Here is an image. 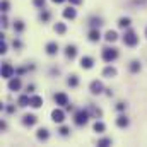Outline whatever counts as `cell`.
Segmentation results:
<instances>
[{
    "label": "cell",
    "mask_w": 147,
    "mask_h": 147,
    "mask_svg": "<svg viewBox=\"0 0 147 147\" xmlns=\"http://www.w3.org/2000/svg\"><path fill=\"white\" fill-rule=\"evenodd\" d=\"M128 118L125 116V115H120L118 118H116V127H120V128H127L128 127Z\"/></svg>",
    "instance_id": "ac0fdd59"
},
{
    "label": "cell",
    "mask_w": 147,
    "mask_h": 147,
    "mask_svg": "<svg viewBox=\"0 0 147 147\" xmlns=\"http://www.w3.org/2000/svg\"><path fill=\"white\" fill-rule=\"evenodd\" d=\"M53 99H55V103H57L58 106H67V105H69V96H67L65 92H57V94L53 96Z\"/></svg>",
    "instance_id": "ba28073f"
},
{
    "label": "cell",
    "mask_w": 147,
    "mask_h": 147,
    "mask_svg": "<svg viewBox=\"0 0 147 147\" xmlns=\"http://www.w3.org/2000/svg\"><path fill=\"white\" fill-rule=\"evenodd\" d=\"M58 132H60V135H62V137H67V135L70 134V128H69V127H60V130H58Z\"/></svg>",
    "instance_id": "4dcf8cb0"
},
{
    "label": "cell",
    "mask_w": 147,
    "mask_h": 147,
    "mask_svg": "<svg viewBox=\"0 0 147 147\" xmlns=\"http://www.w3.org/2000/svg\"><path fill=\"white\" fill-rule=\"evenodd\" d=\"M45 51H46V55H50V57L57 55V53H58V43H57V41H50V43H46Z\"/></svg>",
    "instance_id": "9c48e42d"
},
{
    "label": "cell",
    "mask_w": 147,
    "mask_h": 147,
    "mask_svg": "<svg viewBox=\"0 0 147 147\" xmlns=\"http://www.w3.org/2000/svg\"><path fill=\"white\" fill-rule=\"evenodd\" d=\"M0 53H2V55L7 53V43H5L3 39H2V43H0Z\"/></svg>",
    "instance_id": "d6a6232c"
},
{
    "label": "cell",
    "mask_w": 147,
    "mask_h": 147,
    "mask_svg": "<svg viewBox=\"0 0 147 147\" xmlns=\"http://www.w3.org/2000/svg\"><path fill=\"white\" fill-rule=\"evenodd\" d=\"M29 92H34V84H29V86H28V94H29Z\"/></svg>",
    "instance_id": "f35d334b"
},
{
    "label": "cell",
    "mask_w": 147,
    "mask_h": 147,
    "mask_svg": "<svg viewBox=\"0 0 147 147\" xmlns=\"http://www.w3.org/2000/svg\"><path fill=\"white\" fill-rule=\"evenodd\" d=\"M50 16H51V14H50L48 10H43V12L39 14V21H43V22H48V21H50Z\"/></svg>",
    "instance_id": "f546056e"
},
{
    "label": "cell",
    "mask_w": 147,
    "mask_h": 147,
    "mask_svg": "<svg viewBox=\"0 0 147 147\" xmlns=\"http://www.w3.org/2000/svg\"><path fill=\"white\" fill-rule=\"evenodd\" d=\"M45 3H46V0H33V5L38 7V9H43V7H45Z\"/></svg>",
    "instance_id": "1f68e13d"
},
{
    "label": "cell",
    "mask_w": 147,
    "mask_h": 147,
    "mask_svg": "<svg viewBox=\"0 0 147 147\" xmlns=\"http://www.w3.org/2000/svg\"><path fill=\"white\" fill-rule=\"evenodd\" d=\"M89 91H91L92 94H101V92L106 91V89H105V86H103L101 80H92V82L89 84Z\"/></svg>",
    "instance_id": "5b68a950"
},
{
    "label": "cell",
    "mask_w": 147,
    "mask_h": 147,
    "mask_svg": "<svg viewBox=\"0 0 147 147\" xmlns=\"http://www.w3.org/2000/svg\"><path fill=\"white\" fill-rule=\"evenodd\" d=\"M125 108H127L125 103H116V110L118 111H125Z\"/></svg>",
    "instance_id": "d590c367"
},
{
    "label": "cell",
    "mask_w": 147,
    "mask_h": 147,
    "mask_svg": "<svg viewBox=\"0 0 147 147\" xmlns=\"http://www.w3.org/2000/svg\"><path fill=\"white\" fill-rule=\"evenodd\" d=\"M21 86H22V82H21V77H12V79H9V91H12V92H16V91H19L21 89Z\"/></svg>",
    "instance_id": "52a82bcc"
},
{
    "label": "cell",
    "mask_w": 147,
    "mask_h": 147,
    "mask_svg": "<svg viewBox=\"0 0 147 147\" xmlns=\"http://www.w3.org/2000/svg\"><path fill=\"white\" fill-rule=\"evenodd\" d=\"M17 105H19L21 108H26V106H29V105H31V98H29V94H22V96H19V99H17Z\"/></svg>",
    "instance_id": "2e32d148"
},
{
    "label": "cell",
    "mask_w": 147,
    "mask_h": 147,
    "mask_svg": "<svg viewBox=\"0 0 147 147\" xmlns=\"http://www.w3.org/2000/svg\"><path fill=\"white\" fill-rule=\"evenodd\" d=\"M24 28H26V26H24L22 21H16V22H14V31H16V33H22Z\"/></svg>",
    "instance_id": "484cf974"
},
{
    "label": "cell",
    "mask_w": 147,
    "mask_h": 147,
    "mask_svg": "<svg viewBox=\"0 0 147 147\" xmlns=\"http://www.w3.org/2000/svg\"><path fill=\"white\" fill-rule=\"evenodd\" d=\"M146 36H147V28H146Z\"/></svg>",
    "instance_id": "b9f144b4"
},
{
    "label": "cell",
    "mask_w": 147,
    "mask_h": 147,
    "mask_svg": "<svg viewBox=\"0 0 147 147\" xmlns=\"http://www.w3.org/2000/svg\"><path fill=\"white\" fill-rule=\"evenodd\" d=\"M111 144H113V140L108 139V137H105V139H99V140H98V146H99V147H106V146H111Z\"/></svg>",
    "instance_id": "f1b7e54d"
},
{
    "label": "cell",
    "mask_w": 147,
    "mask_h": 147,
    "mask_svg": "<svg viewBox=\"0 0 147 147\" xmlns=\"http://www.w3.org/2000/svg\"><path fill=\"white\" fill-rule=\"evenodd\" d=\"M31 108H41L43 106V98L41 96H31V105H29Z\"/></svg>",
    "instance_id": "d6986e66"
},
{
    "label": "cell",
    "mask_w": 147,
    "mask_h": 147,
    "mask_svg": "<svg viewBox=\"0 0 147 147\" xmlns=\"http://www.w3.org/2000/svg\"><path fill=\"white\" fill-rule=\"evenodd\" d=\"M130 24H132L130 17H120V19H118V28H121V29L130 28Z\"/></svg>",
    "instance_id": "603a6c76"
},
{
    "label": "cell",
    "mask_w": 147,
    "mask_h": 147,
    "mask_svg": "<svg viewBox=\"0 0 147 147\" xmlns=\"http://www.w3.org/2000/svg\"><path fill=\"white\" fill-rule=\"evenodd\" d=\"M116 74H118V70H116L115 67H111V65H108V67H105V69H103V77L113 79V77H116Z\"/></svg>",
    "instance_id": "9a60e30c"
},
{
    "label": "cell",
    "mask_w": 147,
    "mask_h": 147,
    "mask_svg": "<svg viewBox=\"0 0 147 147\" xmlns=\"http://www.w3.org/2000/svg\"><path fill=\"white\" fill-rule=\"evenodd\" d=\"M89 113H92V115H94V116H98V118H101V116H103V111L99 110V108H96V106H92V105L89 106Z\"/></svg>",
    "instance_id": "83f0119b"
},
{
    "label": "cell",
    "mask_w": 147,
    "mask_h": 147,
    "mask_svg": "<svg viewBox=\"0 0 147 147\" xmlns=\"http://www.w3.org/2000/svg\"><path fill=\"white\" fill-rule=\"evenodd\" d=\"M80 67H82L84 70L92 69V67H94V58H92V57H82V58H80Z\"/></svg>",
    "instance_id": "8fae6325"
},
{
    "label": "cell",
    "mask_w": 147,
    "mask_h": 147,
    "mask_svg": "<svg viewBox=\"0 0 147 147\" xmlns=\"http://www.w3.org/2000/svg\"><path fill=\"white\" fill-rule=\"evenodd\" d=\"M2 26H3V28H7V26H9V21H7V17H5V16L2 17Z\"/></svg>",
    "instance_id": "8d00e7d4"
},
{
    "label": "cell",
    "mask_w": 147,
    "mask_h": 147,
    "mask_svg": "<svg viewBox=\"0 0 147 147\" xmlns=\"http://www.w3.org/2000/svg\"><path fill=\"white\" fill-rule=\"evenodd\" d=\"M12 46L17 48V50H21V48H22V43H21L19 39H14V41H12Z\"/></svg>",
    "instance_id": "e575fe53"
},
{
    "label": "cell",
    "mask_w": 147,
    "mask_h": 147,
    "mask_svg": "<svg viewBox=\"0 0 147 147\" xmlns=\"http://www.w3.org/2000/svg\"><path fill=\"white\" fill-rule=\"evenodd\" d=\"M69 2H70L72 5H80V3H82L84 0H69Z\"/></svg>",
    "instance_id": "74e56055"
},
{
    "label": "cell",
    "mask_w": 147,
    "mask_h": 147,
    "mask_svg": "<svg viewBox=\"0 0 147 147\" xmlns=\"http://www.w3.org/2000/svg\"><path fill=\"white\" fill-rule=\"evenodd\" d=\"M87 38H89V41H92V43L99 41V39H101V33H99V29H98V28H91V31H89Z\"/></svg>",
    "instance_id": "5bb4252c"
},
{
    "label": "cell",
    "mask_w": 147,
    "mask_h": 147,
    "mask_svg": "<svg viewBox=\"0 0 147 147\" xmlns=\"http://www.w3.org/2000/svg\"><path fill=\"white\" fill-rule=\"evenodd\" d=\"M123 43H125L127 46H137V45H139V36H137L132 29H128V31H125V34H123Z\"/></svg>",
    "instance_id": "3957f363"
},
{
    "label": "cell",
    "mask_w": 147,
    "mask_h": 147,
    "mask_svg": "<svg viewBox=\"0 0 147 147\" xmlns=\"http://www.w3.org/2000/svg\"><path fill=\"white\" fill-rule=\"evenodd\" d=\"M36 121H38V116L36 115H24L22 116V125L24 127H33V125H36Z\"/></svg>",
    "instance_id": "30bf717a"
},
{
    "label": "cell",
    "mask_w": 147,
    "mask_h": 147,
    "mask_svg": "<svg viewBox=\"0 0 147 147\" xmlns=\"http://www.w3.org/2000/svg\"><path fill=\"white\" fill-rule=\"evenodd\" d=\"M53 3H62V2H65V0H51Z\"/></svg>",
    "instance_id": "60d3db41"
},
{
    "label": "cell",
    "mask_w": 147,
    "mask_h": 147,
    "mask_svg": "<svg viewBox=\"0 0 147 147\" xmlns=\"http://www.w3.org/2000/svg\"><path fill=\"white\" fill-rule=\"evenodd\" d=\"M9 7H10V3H9L7 0H3V2H2V12H7Z\"/></svg>",
    "instance_id": "836d02e7"
},
{
    "label": "cell",
    "mask_w": 147,
    "mask_h": 147,
    "mask_svg": "<svg viewBox=\"0 0 147 147\" xmlns=\"http://www.w3.org/2000/svg\"><path fill=\"white\" fill-rule=\"evenodd\" d=\"M92 128H94V132H98V134H103V132L106 130V125H105L103 121H99V120H98V121H94V127H92Z\"/></svg>",
    "instance_id": "cb8c5ba5"
},
{
    "label": "cell",
    "mask_w": 147,
    "mask_h": 147,
    "mask_svg": "<svg viewBox=\"0 0 147 147\" xmlns=\"http://www.w3.org/2000/svg\"><path fill=\"white\" fill-rule=\"evenodd\" d=\"M65 57H67L69 60H74V58L77 57V46H75V45H67V46H65Z\"/></svg>",
    "instance_id": "7c38bea8"
},
{
    "label": "cell",
    "mask_w": 147,
    "mask_h": 147,
    "mask_svg": "<svg viewBox=\"0 0 147 147\" xmlns=\"http://www.w3.org/2000/svg\"><path fill=\"white\" fill-rule=\"evenodd\" d=\"M36 139L38 140H43V142L48 140V139H50V132H48V128H39V130L36 132Z\"/></svg>",
    "instance_id": "e0dca14e"
},
{
    "label": "cell",
    "mask_w": 147,
    "mask_h": 147,
    "mask_svg": "<svg viewBox=\"0 0 147 147\" xmlns=\"http://www.w3.org/2000/svg\"><path fill=\"white\" fill-rule=\"evenodd\" d=\"M89 116H91L89 110H79L74 115V123H75L77 127H84V125L89 121Z\"/></svg>",
    "instance_id": "6da1fadb"
},
{
    "label": "cell",
    "mask_w": 147,
    "mask_h": 147,
    "mask_svg": "<svg viewBox=\"0 0 147 147\" xmlns=\"http://www.w3.org/2000/svg\"><path fill=\"white\" fill-rule=\"evenodd\" d=\"M101 24H103V21H101L99 17H92V19L89 21V26H91V28H99Z\"/></svg>",
    "instance_id": "4316f807"
},
{
    "label": "cell",
    "mask_w": 147,
    "mask_h": 147,
    "mask_svg": "<svg viewBox=\"0 0 147 147\" xmlns=\"http://www.w3.org/2000/svg\"><path fill=\"white\" fill-rule=\"evenodd\" d=\"M128 69H130V72H132V74H137V72H140L142 65H140V62H139V60H132V62H130V65H128Z\"/></svg>",
    "instance_id": "44dd1931"
},
{
    "label": "cell",
    "mask_w": 147,
    "mask_h": 147,
    "mask_svg": "<svg viewBox=\"0 0 147 147\" xmlns=\"http://www.w3.org/2000/svg\"><path fill=\"white\" fill-rule=\"evenodd\" d=\"M7 111H9V113H14L16 108H14V106H7Z\"/></svg>",
    "instance_id": "ab89813d"
},
{
    "label": "cell",
    "mask_w": 147,
    "mask_h": 147,
    "mask_svg": "<svg viewBox=\"0 0 147 147\" xmlns=\"http://www.w3.org/2000/svg\"><path fill=\"white\" fill-rule=\"evenodd\" d=\"M53 29H55L57 34H62V36L67 33V26H65V22H57V24L53 26Z\"/></svg>",
    "instance_id": "ffe728a7"
},
{
    "label": "cell",
    "mask_w": 147,
    "mask_h": 147,
    "mask_svg": "<svg viewBox=\"0 0 147 147\" xmlns=\"http://www.w3.org/2000/svg\"><path fill=\"white\" fill-rule=\"evenodd\" d=\"M105 39H106L108 43H115V41L118 39V34H116V31H113V29L106 31V34H105Z\"/></svg>",
    "instance_id": "7402d4cb"
},
{
    "label": "cell",
    "mask_w": 147,
    "mask_h": 147,
    "mask_svg": "<svg viewBox=\"0 0 147 147\" xmlns=\"http://www.w3.org/2000/svg\"><path fill=\"white\" fill-rule=\"evenodd\" d=\"M62 16H63L65 19H70V21H74V19L77 17V10H75L74 7H67V9H63Z\"/></svg>",
    "instance_id": "4fadbf2b"
},
{
    "label": "cell",
    "mask_w": 147,
    "mask_h": 147,
    "mask_svg": "<svg viewBox=\"0 0 147 147\" xmlns=\"http://www.w3.org/2000/svg\"><path fill=\"white\" fill-rule=\"evenodd\" d=\"M67 84H69L70 87H77V86H79V77H77L75 74L69 75V79H67Z\"/></svg>",
    "instance_id": "d4e9b609"
},
{
    "label": "cell",
    "mask_w": 147,
    "mask_h": 147,
    "mask_svg": "<svg viewBox=\"0 0 147 147\" xmlns=\"http://www.w3.org/2000/svg\"><path fill=\"white\" fill-rule=\"evenodd\" d=\"M51 120H53L55 123H63V120H65V111L60 110V108H55V110L51 111Z\"/></svg>",
    "instance_id": "8992f818"
},
{
    "label": "cell",
    "mask_w": 147,
    "mask_h": 147,
    "mask_svg": "<svg viewBox=\"0 0 147 147\" xmlns=\"http://www.w3.org/2000/svg\"><path fill=\"white\" fill-rule=\"evenodd\" d=\"M14 74H16V69H14L9 62H5V63L2 65V79H12Z\"/></svg>",
    "instance_id": "277c9868"
},
{
    "label": "cell",
    "mask_w": 147,
    "mask_h": 147,
    "mask_svg": "<svg viewBox=\"0 0 147 147\" xmlns=\"http://www.w3.org/2000/svg\"><path fill=\"white\" fill-rule=\"evenodd\" d=\"M101 57H103V60H105L106 63H111L113 60L118 58V50H116V48H110V46H106V48H103Z\"/></svg>",
    "instance_id": "7a4b0ae2"
}]
</instances>
